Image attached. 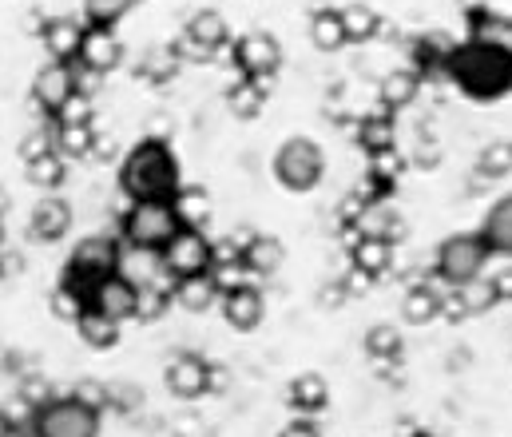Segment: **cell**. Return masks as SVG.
Returning a JSON list of instances; mask_svg holds the SVG:
<instances>
[{"label": "cell", "mask_w": 512, "mask_h": 437, "mask_svg": "<svg viewBox=\"0 0 512 437\" xmlns=\"http://www.w3.org/2000/svg\"><path fill=\"white\" fill-rule=\"evenodd\" d=\"M120 191L131 203H155L179 195V163L163 140H143L120 163Z\"/></svg>", "instance_id": "cell-1"}, {"label": "cell", "mask_w": 512, "mask_h": 437, "mask_svg": "<svg viewBox=\"0 0 512 437\" xmlns=\"http://www.w3.org/2000/svg\"><path fill=\"white\" fill-rule=\"evenodd\" d=\"M445 68H449L453 84L465 96H473V100H497V96H505L512 88V60H505L493 48L473 44V40L457 44L449 52V64Z\"/></svg>", "instance_id": "cell-2"}, {"label": "cell", "mask_w": 512, "mask_h": 437, "mask_svg": "<svg viewBox=\"0 0 512 437\" xmlns=\"http://www.w3.org/2000/svg\"><path fill=\"white\" fill-rule=\"evenodd\" d=\"M120 231H124V243H131V251L163 255V247L183 231V223L171 199H155V203H131L120 219Z\"/></svg>", "instance_id": "cell-3"}, {"label": "cell", "mask_w": 512, "mask_h": 437, "mask_svg": "<svg viewBox=\"0 0 512 437\" xmlns=\"http://www.w3.org/2000/svg\"><path fill=\"white\" fill-rule=\"evenodd\" d=\"M485 263H489V247H485L481 231H477V235H473V231H465V235H449V239L437 247L433 275H437L449 291H461V287L481 283Z\"/></svg>", "instance_id": "cell-4"}, {"label": "cell", "mask_w": 512, "mask_h": 437, "mask_svg": "<svg viewBox=\"0 0 512 437\" xmlns=\"http://www.w3.org/2000/svg\"><path fill=\"white\" fill-rule=\"evenodd\" d=\"M32 437H100V410L80 402L76 394L48 398L32 410Z\"/></svg>", "instance_id": "cell-5"}, {"label": "cell", "mask_w": 512, "mask_h": 437, "mask_svg": "<svg viewBox=\"0 0 512 437\" xmlns=\"http://www.w3.org/2000/svg\"><path fill=\"white\" fill-rule=\"evenodd\" d=\"M120 267H124V247H120V239H112V235H88V239H80V243L72 247L68 267H64V279H72L76 287L92 291L100 279L120 275Z\"/></svg>", "instance_id": "cell-6"}, {"label": "cell", "mask_w": 512, "mask_h": 437, "mask_svg": "<svg viewBox=\"0 0 512 437\" xmlns=\"http://www.w3.org/2000/svg\"><path fill=\"white\" fill-rule=\"evenodd\" d=\"M322 175H326V155H322V147L314 144V140L290 136L286 144L278 147V155H274V179L286 191H294V195L314 191L322 183Z\"/></svg>", "instance_id": "cell-7"}, {"label": "cell", "mask_w": 512, "mask_h": 437, "mask_svg": "<svg viewBox=\"0 0 512 437\" xmlns=\"http://www.w3.org/2000/svg\"><path fill=\"white\" fill-rule=\"evenodd\" d=\"M159 263H163V271H167L175 283H179V279H195V275H211V267H215V243H211L203 231L183 227V231L163 247Z\"/></svg>", "instance_id": "cell-8"}, {"label": "cell", "mask_w": 512, "mask_h": 437, "mask_svg": "<svg viewBox=\"0 0 512 437\" xmlns=\"http://www.w3.org/2000/svg\"><path fill=\"white\" fill-rule=\"evenodd\" d=\"M139 294L143 287L128 279V275H108V279H100L92 291H88V310H96V314H104V318H112V322H128L139 314Z\"/></svg>", "instance_id": "cell-9"}, {"label": "cell", "mask_w": 512, "mask_h": 437, "mask_svg": "<svg viewBox=\"0 0 512 437\" xmlns=\"http://www.w3.org/2000/svg\"><path fill=\"white\" fill-rule=\"evenodd\" d=\"M76 92H80V72H76L72 64H60V60L44 64V68L36 72V80H32V100H36L40 112H48V116H60Z\"/></svg>", "instance_id": "cell-10"}, {"label": "cell", "mask_w": 512, "mask_h": 437, "mask_svg": "<svg viewBox=\"0 0 512 437\" xmlns=\"http://www.w3.org/2000/svg\"><path fill=\"white\" fill-rule=\"evenodd\" d=\"M235 64L247 80H270L282 64V48L270 32H247L235 40Z\"/></svg>", "instance_id": "cell-11"}, {"label": "cell", "mask_w": 512, "mask_h": 437, "mask_svg": "<svg viewBox=\"0 0 512 437\" xmlns=\"http://www.w3.org/2000/svg\"><path fill=\"white\" fill-rule=\"evenodd\" d=\"M211 378H215V370H211L199 354H175V358L167 362V390H171L175 398H183V402L203 398V394L211 390Z\"/></svg>", "instance_id": "cell-12"}, {"label": "cell", "mask_w": 512, "mask_h": 437, "mask_svg": "<svg viewBox=\"0 0 512 437\" xmlns=\"http://www.w3.org/2000/svg\"><path fill=\"white\" fill-rule=\"evenodd\" d=\"M120 60H124V44H120L116 28H92L88 24L84 44H80V64L96 76H108L120 68Z\"/></svg>", "instance_id": "cell-13"}, {"label": "cell", "mask_w": 512, "mask_h": 437, "mask_svg": "<svg viewBox=\"0 0 512 437\" xmlns=\"http://www.w3.org/2000/svg\"><path fill=\"white\" fill-rule=\"evenodd\" d=\"M72 231V207L68 199L60 195H44L36 207H32V219H28V235L40 239V243H56Z\"/></svg>", "instance_id": "cell-14"}, {"label": "cell", "mask_w": 512, "mask_h": 437, "mask_svg": "<svg viewBox=\"0 0 512 437\" xmlns=\"http://www.w3.org/2000/svg\"><path fill=\"white\" fill-rule=\"evenodd\" d=\"M84 32H88V28H84L80 20H72V16H52V20L44 24V48L52 52V60L72 64V60H80Z\"/></svg>", "instance_id": "cell-15"}, {"label": "cell", "mask_w": 512, "mask_h": 437, "mask_svg": "<svg viewBox=\"0 0 512 437\" xmlns=\"http://www.w3.org/2000/svg\"><path fill=\"white\" fill-rule=\"evenodd\" d=\"M223 318L235 330H258L266 318V298L258 287H239V291L223 294Z\"/></svg>", "instance_id": "cell-16"}, {"label": "cell", "mask_w": 512, "mask_h": 437, "mask_svg": "<svg viewBox=\"0 0 512 437\" xmlns=\"http://www.w3.org/2000/svg\"><path fill=\"white\" fill-rule=\"evenodd\" d=\"M469 40L481 44V48L501 52L505 60H512V20L509 16H497V12H473V20H469Z\"/></svg>", "instance_id": "cell-17"}, {"label": "cell", "mask_w": 512, "mask_h": 437, "mask_svg": "<svg viewBox=\"0 0 512 437\" xmlns=\"http://www.w3.org/2000/svg\"><path fill=\"white\" fill-rule=\"evenodd\" d=\"M481 239L489 247V255H505L512 259V195L497 199L485 215V227H481Z\"/></svg>", "instance_id": "cell-18"}, {"label": "cell", "mask_w": 512, "mask_h": 437, "mask_svg": "<svg viewBox=\"0 0 512 437\" xmlns=\"http://www.w3.org/2000/svg\"><path fill=\"white\" fill-rule=\"evenodd\" d=\"M354 227H358L366 239H385V243H397V239H401V219H397V211H393L385 199H370Z\"/></svg>", "instance_id": "cell-19"}, {"label": "cell", "mask_w": 512, "mask_h": 437, "mask_svg": "<svg viewBox=\"0 0 512 437\" xmlns=\"http://www.w3.org/2000/svg\"><path fill=\"white\" fill-rule=\"evenodd\" d=\"M219 298H223V291L215 287V279H211V275L179 279V283H175V291H171V302H175V306H183V310H191V314L211 310Z\"/></svg>", "instance_id": "cell-20"}, {"label": "cell", "mask_w": 512, "mask_h": 437, "mask_svg": "<svg viewBox=\"0 0 512 437\" xmlns=\"http://www.w3.org/2000/svg\"><path fill=\"white\" fill-rule=\"evenodd\" d=\"M350 263H354V271H362V275H370V279H382L385 271L393 267V243H385V239H358L354 247H350Z\"/></svg>", "instance_id": "cell-21"}, {"label": "cell", "mask_w": 512, "mask_h": 437, "mask_svg": "<svg viewBox=\"0 0 512 437\" xmlns=\"http://www.w3.org/2000/svg\"><path fill=\"white\" fill-rule=\"evenodd\" d=\"M243 263H247L251 275L270 279V275H278V267L286 263V251H282V243H278L274 235H255V239L247 243V251H243Z\"/></svg>", "instance_id": "cell-22"}, {"label": "cell", "mask_w": 512, "mask_h": 437, "mask_svg": "<svg viewBox=\"0 0 512 437\" xmlns=\"http://www.w3.org/2000/svg\"><path fill=\"white\" fill-rule=\"evenodd\" d=\"M290 406L302 414V418H314L330 406V386L318 378V374H302L290 382Z\"/></svg>", "instance_id": "cell-23"}, {"label": "cell", "mask_w": 512, "mask_h": 437, "mask_svg": "<svg viewBox=\"0 0 512 437\" xmlns=\"http://www.w3.org/2000/svg\"><path fill=\"white\" fill-rule=\"evenodd\" d=\"M445 310V294H437L433 287H409L405 298H401V318L413 322V326H429L433 318H441Z\"/></svg>", "instance_id": "cell-24"}, {"label": "cell", "mask_w": 512, "mask_h": 437, "mask_svg": "<svg viewBox=\"0 0 512 437\" xmlns=\"http://www.w3.org/2000/svg\"><path fill=\"white\" fill-rule=\"evenodd\" d=\"M417 88H421V76H417L413 68H397V72H389V76L382 80V88H378V96H382L385 112L409 108V104L417 100Z\"/></svg>", "instance_id": "cell-25"}, {"label": "cell", "mask_w": 512, "mask_h": 437, "mask_svg": "<svg viewBox=\"0 0 512 437\" xmlns=\"http://www.w3.org/2000/svg\"><path fill=\"white\" fill-rule=\"evenodd\" d=\"M342 12V28H346V44H366L382 32V16L370 4H346Z\"/></svg>", "instance_id": "cell-26"}, {"label": "cell", "mask_w": 512, "mask_h": 437, "mask_svg": "<svg viewBox=\"0 0 512 437\" xmlns=\"http://www.w3.org/2000/svg\"><path fill=\"white\" fill-rule=\"evenodd\" d=\"M310 44L318 52H338L346 44V28H342V12L338 8H322L310 16Z\"/></svg>", "instance_id": "cell-27"}, {"label": "cell", "mask_w": 512, "mask_h": 437, "mask_svg": "<svg viewBox=\"0 0 512 437\" xmlns=\"http://www.w3.org/2000/svg\"><path fill=\"white\" fill-rule=\"evenodd\" d=\"M179 211V223L191 231H203L211 223V195L203 187H179V195L171 199Z\"/></svg>", "instance_id": "cell-28"}, {"label": "cell", "mask_w": 512, "mask_h": 437, "mask_svg": "<svg viewBox=\"0 0 512 437\" xmlns=\"http://www.w3.org/2000/svg\"><path fill=\"white\" fill-rule=\"evenodd\" d=\"M76 334H80V342H84L88 350H112V346L120 342V322H112V318L88 310V314L76 322Z\"/></svg>", "instance_id": "cell-29"}, {"label": "cell", "mask_w": 512, "mask_h": 437, "mask_svg": "<svg viewBox=\"0 0 512 437\" xmlns=\"http://www.w3.org/2000/svg\"><path fill=\"white\" fill-rule=\"evenodd\" d=\"M183 36H191V40H199V44H207V48H223L227 36H231V28H227V20H223L215 8H203V12H195V16L187 20Z\"/></svg>", "instance_id": "cell-30"}, {"label": "cell", "mask_w": 512, "mask_h": 437, "mask_svg": "<svg viewBox=\"0 0 512 437\" xmlns=\"http://www.w3.org/2000/svg\"><path fill=\"white\" fill-rule=\"evenodd\" d=\"M266 88H270V80H243V84H235L227 92V108L239 120H255L258 112H262V104H266Z\"/></svg>", "instance_id": "cell-31"}, {"label": "cell", "mask_w": 512, "mask_h": 437, "mask_svg": "<svg viewBox=\"0 0 512 437\" xmlns=\"http://www.w3.org/2000/svg\"><path fill=\"white\" fill-rule=\"evenodd\" d=\"M24 171H28V183H32V187H44V191H56V187L68 179V163H64L60 151H48V155L24 163Z\"/></svg>", "instance_id": "cell-32"}, {"label": "cell", "mask_w": 512, "mask_h": 437, "mask_svg": "<svg viewBox=\"0 0 512 437\" xmlns=\"http://www.w3.org/2000/svg\"><path fill=\"white\" fill-rule=\"evenodd\" d=\"M52 314L60 318V322H80L84 314H88V291L84 287H76L72 279H64L56 291H52Z\"/></svg>", "instance_id": "cell-33"}, {"label": "cell", "mask_w": 512, "mask_h": 437, "mask_svg": "<svg viewBox=\"0 0 512 437\" xmlns=\"http://www.w3.org/2000/svg\"><path fill=\"white\" fill-rule=\"evenodd\" d=\"M92 147H96L92 124H56V151L60 155L80 159V155H92Z\"/></svg>", "instance_id": "cell-34"}, {"label": "cell", "mask_w": 512, "mask_h": 437, "mask_svg": "<svg viewBox=\"0 0 512 437\" xmlns=\"http://www.w3.org/2000/svg\"><path fill=\"white\" fill-rule=\"evenodd\" d=\"M358 144L366 147L370 155H378V151H389V147H393V120H389L385 112H374V116H366V120H362V128H358Z\"/></svg>", "instance_id": "cell-35"}, {"label": "cell", "mask_w": 512, "mask_h": 437, "mask_svg": "<svg viewBox=\"0 0 512 437\" xmlns=\"http://www.w3.org/2000/svg\"><path fill=\"white\" fill-rule=\"evenodd\" d=\"M366 354L374 358V362H393L397 354H401V334H397V326H370L366 330Z\"/></svg>", "instance_id": "cell-36"}, {"label": "cell", "mask_w": 512, "mask_h": 437, "mask_svg": "<svg viewBox=\"0 0 512 437\" xmlns=\"http://www.w3.org/2000/svg\"><path fill=\"white\" fill-rule=\"evenodd\" d=\"M477 171L485 179H501L512 171V140H493L489 147H481L477 155Z\"/></svg>", "instance_id": "cell-37"}, {"label": "cell", "mask_w": 512, "mask_h": 437, "mask_svg": "<svg viewBox=\"0 0 512 437\" xmlns=\"http://www.w3.org/2000/svg\"><path fill=\"white\" fill-rule=\"evenodd\" d=\"M135 0H84V16L92 20V28H116V20L128 16Z\"/></svg>", "instance_id": "cell-38"}, {"label": "cell", "mask_w": 512, "mask_h": 437, "mask_svg": "<svg viewBox=\"0 0 512 437\" xmlns=\"http://www.w3.org/2000/svg\"><path fill=\"white\" fill-rule=\"evenodd\" d=\"M401 167H405V159L397 155V147L370 155V179H374V187H378V191H389V187H393V179L401 175Z\"/></svg>", "instance_id": "cell-39"}, {"label": "cell", "mask_w": 512, "mask_h": 437, "mask_svg": "<svg viewBox=\"0 0 512 437\" xmlns=\"http://www.w3.org/2000/svg\"><path fill=\"white\" fill-rule=\"evenodd\" d=\"M167 302H171V294H163L159 287H143V294H139V314H135V318L151 322V318H159V314L167 310Z\"/></svg>", "instance_id": "cell-40"}, {"label": "cell", "mask_w": 512, "mask_h": 437, "mask_svg": "<svg viewBox=\"0 0 512 437\" xmlns=\"http://www.w3.org/2000/svg\"><path fill=\"white\" fill-rule=\"evenodd\" d=\"M56 124H92V100H88L84 92H76V96L68 100V108L56 116Z\"/></svg>", "instance_id": "cell-41"}, {"label": "cell", "mask_w": 512, "mask_h": 437, "mask_svg": "<svg viewBox=\"0 0 512 437\" xmlns=\"http://www.w3.org/2000/svg\"><path fill=\"white\" fill-rule=\"evenodd\" d=\"M48 151H56V136H48V132L28 136V140H24V147H20L24 163H32V159H40V155H48Z\"/></svg>", "instance_id": "cell-42"}, {"label": "cell", "mask_w": 512, "mask_h": 437, "mask_svg": "<svg viewBox=\"0 0 512 437\" xmlns=\"http://www.w3.org/2000/svg\"><path fill=\"white\" fill-rule=\"evenodd\" d=\"M179 48H183V56H187V60H199V64H211V60H215V52H219V48H207V44H199V40H191V36H183V40H179Z\"/></svg>", "instance_id": "cell-43"}, {"label": "cell", "mask_w": 512, "mask_h": 437, "mask_svg": "<svg viewBox=\"0 0 512 437\" xmlns=\"http://www.w3.org/2000/svg\"><path fill=\"white\" fill-rule=\"evenodd\" d=\"M489 287H493V294H497V302H512V267L497 271V275L489 279Z\"/></svg>", "instance_id": "cell-44"}, {"label": "cell", "mask_w": 512, "mask_h": 437, "mask_svg": "<svg viewBox=\"0 0 512 437\" xmlns=\"http://www.w3.org/2000/svg\"><path fill=\"white\" fill-rule=\"evenodd\" d=\"M278 437H322V434H318V426L310 418H298V422H290Z\"/></svg>", "instance_id": "cell-45"}, {"label": "cell", "mask_w": 512, "mask_h": 437, "mask_svg": "<svg viewBox=\"0 0 512 437\" xmlns=\"http://www.w3.org/2000/svg\"><path fill=\"white\" fill-rule=\"evenodd\" d=\"M92 155H100V159H108V155H116V140H112V136H104V140H96V147H92Z\"/></svg>", "instance_id": "cell-46"}, {"label": "cell", "mask_w": 512, "mask_h": 437, "mask_svg": "<svg viewBox=\"0 0 512 437\" xmlns=\"http://www.w3.org/2000/svg\"><path fill=\"white\" fill-rule=\"evenodd\" d=\"M405 437H437V434H429V430H417V434H405Z\"/></svg>", "instance_id": "cell-47"}]
</instances>
